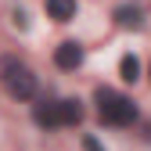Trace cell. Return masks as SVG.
I'll return each mask as SVG.
<instances>
[{
	"instance_id": "1",
	"label": "cell",
	"mask_w": 151,
	"mask_h": 151,
	"mask_svg": "<svg viewBox=\"0 0 151 151\" xmlns=\"http://www.w3.org/2000/svg\"><path fill=\"white\" fill-rule=\"evenodd\" d=\"M0 83H4V90L14 101H32L36 97V76L22 61H4L0 65Z\"/></svg>"
},
{
	"instance_id": "2",
	"label": "cell",
	"mask_w": 151,
	"mask_h": 151,
	"mask_svg": "<svg viewBox=\"0 0 151 151\" xmlns=\"http://www.w3.org/2000/svg\"><path fill=\"white\" fill-rule=\"evenodd\" d=\"M97 111H101V122H111V126H129L137 119L133 101L115 90H97Z\"/></svg>"
},
{
	"instance_id": "3",
	"label": "cell",
	"mask_w": 151,
	"mask_h": 151,
	"mask_svg": "<svg viewBox=\"0 0 151 151\" xmlns=\"http://www.w3.org/2000/svg\"><path fill=\"white\" fill-rule=\"evenodd\" d=\"M54 61H58V68H79V61H83V47L76 43V40H65L58 50H54Z\"/></svg>"
},
{
	"instance_id": "4",
	"label": "cell",
	"mask_w": 151,
	"mask_h": 151,
	"mask_svg": "<svg viewBox=\"0 0 151 151\" xmlns=\"http://www.w3.org/2000/svg\"><path fill=\"white\" fill-rule=\"evenodd\" d=\"M32 119L40 122V126H47V129H54V126H61V108H58V101H43V104H36V111H32Z\"/></svg>"
},
{
	"instance_id": "5",
	"label": "cell",
	"mask_w": 151,
	"mask_h": 151,
	"mask_svg": "<svg viewBox=\"0 0 151 151\" xmlns=\"http://www.w3.org/2000/svg\"><path fill=\"white\" fill-rule=\"evenodd\" d=\"M47 14L54 22H68L76 14V0H47Z\"/></svg>"
},
{
	"instance_id": "6",
	"label": "cell",
	"mask_w": 151,
	"mask_h": 151,
	"mask_svg": "<svg viewBox=\"0 0 151 151\" xmlns=\"http://www.w3.org/2000/svg\"><path fill=\"white\" fill-rule=\"evenodd\" d=\"M58 108H61V126H76L83 119V104L79 101H58Z\"/></svg>"
},
{
	"instance_id": "7",
	"label": "cell",
	"mask_w": 151,
	"mask_h": 151,
	"mask_svg": "<svg viewBox=\"0 0 151 151\" xmlns=\"http://www.w3.org/2000/svg\"><path fill=\"white\" fill-rule=\"evenodd\" d=\"M119 76L126 83H137L140 79V61L133 58V54H122V61H119Z\"/></svg>"
},
{
	"instance_id": "8",
	"label": "cell",
	"mask_w": 151,
	"mask_h": 151,
	"mask_svg": "<svg viewBox=\"0 0 151 151\" xmlns=\"http://www.w3.org/2000/svg\"><path fill=\"white\" fill-rule=\"evenodd\" d=\"M115 22H119L122 29H137V25H140V11H137V7H119V11H115Z\"/></svg>"
},
{
	"instance_id": "9",
	"label": "cell",
	"mask_w": 151,
	"mask_h": 151,
	"mask_svg": "<svg viewBox=\"0 0 151 151\" xmlns=\"http://www.w3.org/2000/svg\"><path fill=\"white\" fill-rule=\"evenodd\" d=\"M11 25H14V29H25V25H29V22H25V11L14 7V11H11Z\"/></svg>"
},
{
	"instance_id": "10",
	"label": "cell",
	"mask_w": 151,
	"mask_h": 151,
	"mask_svg": "<svg viewBox=\"0 0 151 151\" xmlns=\"http://www.w3.org/2000/svg\"><path fill=\"white\" fill-rule=\"evenodd\" d=\"M83 151H104V147L97 144V137H83Z\"/></svg>"
}]
</instances>
